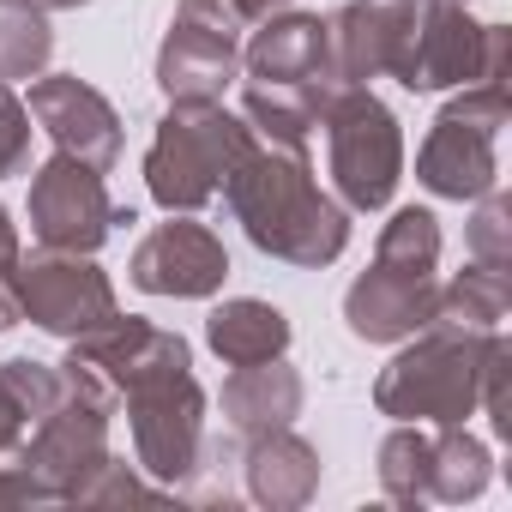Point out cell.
I'll return each instance as SVG.
<instances>
[{
  "mask_svg": "<svg viewBox=\"0 0 512 512\" xmlns=\"http://www.w3.org/2000/svg\"><path fill=\"white\" fill-rule=\"evenodd\" d=\"M338 97V85H260V79H247L241 85V121L253 127V139H266V145H284V151H308L326 103Z\"/></svg>",
  "mask_w": 512,
  "mask_h": 512,
  "instance_id": "cell-19",
  "label": "cell"
},
{
  "mask_svg": "<svg viewBox=\"0 0 512 512\" xmlns=\"http://www.w3.org/2000/svg\"><path fill=\"white\" fill-rule=\"evenodd\" d=\"M446 7H470V0H446Z\"/></svg>",
  "mask_w": 512,
  "mask_h": 512,
  "instance_id": "cell-34",
  "label": "cell"
},
{
  "mask_svg": "<svg viewBox=\"0 0 512 512\" xmlns=\"http://www.w3.org/2000/svg\"><path fill=\"white\" fill-rule=\"evenodd\" d=\"M428 428L422 422H398L380 446V494L404 512L428 506Z\"/></svg>",
  "mask_w": 512,
  "mask_h": 512,
  "instance_id": "cell-25",
  "label": "cell"
},
{
  "mask_svg": "<svg viewBox=\"0 0 512 512\" xmlns=\"http://www.w3.org/2000/svg\"><path fill=\"white\" fill-rule=\"evenodd\" d=\"M344 320H350V332H356L362 344H404V338H416V332H428V326L440 320V284L374 260V266L350 284Z\"/></svg>",
  "mask_w": 512,
  "mask_h": 512,
  "instance_id": "cell-13",
  "label": "cell"
},
{
  "mask_svg": "<svg viewBox=\"0 0 512 512\" xmlns=\"http://www.w3.org/2000/svg\"><path fill=\"white\" fill-rule=\"evenodd\" d=\"M49 55H55V31H49V13L31 7V0H0V79H37L49 73Z\"/></svg>",
  "mask_w": 512,
  "mask_h": 512,
  "instance_id": "cell-24",
  "label": "cell"
},
{
  "mask_svg": "<svg viewBox=\"0 0 512 512\" xmlns=\"http://www.w3.org/2000/svg\"><path fill=\"white\" fill-rule=\"evenodd\" d=\"M73 362H85L115 398L133 386V380H145L151 368H169V362H193V350H187V338L181 332H163V326H151V320H133V314H115L109 326H97V332H85V338H73V350H67Z\"/></svg>",
  "mask_w": 512,
  "mask_h": 512,
  "instance_id": "cell-15",
  "label": "cell"
},
{
  "mask_svg": "<svg viewBox=\"0 0 512 512\" xmlns=\"http://www.w3.org/2000/svg\"><path fill=\"white\" fill-rule=\"evenodd\" d=\"M13 278V296H19V320L55 332V338H85L97 326H109L121 308H115V284L103 278V266L91 260V253H19V260L7 266Z\"/></svg>",
  "mask_w": 512,
  "mask_h": 512,
  "instance_id": "cell-9",
  "label": "cell"
},
{
  "mask_svg": "<svg viewBox=\"0 0 512 512\" xmlns=\"http://www.w3.org/2000/svg\"><path fill=\"white\" fill-rule=\"evenodd\" d=\"M25 109L55 139V151H67V157H79L91 169H115V157H121V115L79 73H37Z\"/></svg>",
  "mask_w": 512,
  "mask_h": 512,
  "instance_id": "cell-12",
  "label": "cell"
},
{
  "mask_svg": "<svg viewBox=\"0 0 512 512\" xmlns=\"http://www.w3.org/2000/svg\"><path fill=\"white\" fill-rule=\"evenodd\" d=\"M374 260L398 266V272H416V278H434V266H440V217L422 211V205L392 211V223L374 241Z\"/></svg>",
  "mask_w": 512,
  "mask_h": 512,
  "instance_id": "cell-26",
  "label": "cell"
},
{
  "mask_svg": "<svg viewBox=\"0 0 512 512\" xmlns=\"http://www.w3.org/2000/svg\"><path fill=\"white\" fill-rule=\"evenodd\" d=\"M241 73L260 79V85H338V67H332V31L326 19L314 13H272L260 19L253 43L241 49Z\"/></svg>",
  "mask_w": 512,
  "mask_h": 512,
  "instance_id": "cell-14",
  "label": "cell"
},
{
  "mask_svg": "<svg viewBox=\"0 0 512 512\" xmlns=\"http://www.w3.org/2000/svg\"><path fill=\"white\" fill-rule=\"evenodd\" d=\"M241 31H253L235 0H181L157 49V85L169 103H223L241 79Z\"/></svg>",
  "mask_w": 512,
  "mask_h": 512,
  "instance_id": "cell-8",
  "label": "cell"
},
{
  "mask_svg": "<svg viewBox=\"0 0 512 512\" xmlns=\"http://www.w3.org/2000/svg\"><path fill=\"white\" fill-rule=\"evenodd\" d=\"M506 61H512L506 25H476L464 7H446V0H410V19L386 73L404 91H452L482 79L506 85Z\"/></svg>",
  "mask_w": 512,
  "mask_h": 512,
  "instance_id": "cell-4",
  "label": "cell"
},
{
  "mask_svg": "<svg viewBox=\"0 0 512 512\" xmlns=\"http://www.w3.org/2000/svg\"><path fill=\"white\" fill-rule=\"evenodd\" d=\"M506 85H458V97L434 115L422 151H416V181L434 199H482L500 187V127H506Z\"/></svg>",
  "mask_w": 512,
  "mask_h": 512,
  "instance_id": "cell-6",
  "label": "cell"
},
{
  "mask_svg": "<svg viewBox=\"0 0 512 512\" xmlns=\"http://www.w3.org/2000/svg\"><path fill=\"white\" fill-rule=\"evenodd\" d=\"M31 7H43V13H67V7H85V0H31Z\"/></svg>",
  "mask_w": 512,
  "mask_h": 512,
  "instance_id": "cell-33",
  "label": "cell"
},
{
  "mask_svg": "<svg viewBox=\"0 0 512 512\" xmlns=\"http://www.w3.org/2000/svg\"><path fill=\"white\" fill-rule=\"evenodd\" d=\"M404 19H410V0H350L326 19L332 31V67H338V85H368L392 67V49L404 37Z\"/></svg>",
  "mask_w": 512,
  "mask_h": 512,
  "instance_id": "cell-16",
  "label": "cell"
},
{
  "mask_svg": "<svg viewBox=\"0 0 512 512\" xmlns=\"http://www.w3.org/2000/svg\"><path fill=\"white\" fill-rule=\"evenodd\" d=\"M13 260H19V229H13L7 205H0V266H13Z\"/></svg>",
  "mask_w": 512,
  "mask_h": 512,
  "instance_id": "cell-32",
  "label": "cell"
},
{
  "mask_svg": "<svg viewBox=\"0 0 512 512\" xmlns=\"http://www.w3.org/2000/svg\"><path fill=\"white\" fill-rule=\"evenodd\" d=\"M121 404L133 416V464L151 482L181 488L205 446V392L193 380V362L151 368L145 380H133L121 392Z\"/></svg>",
  "mask_w": 512,
  "mask_h": 512,
  "instance_id": "cell-7",
  "label": "cell"
},
{
  "mask_svg": "<svg viewBox=\"0 0 512 512\" xmlns=\"http://www.w3.org/2000/svg\"><path fill=\"white\" fill-rule=\"evenodd\" d=\"M326 127V169L344 211H386L404 181V133L398 115L368 85H338L320 115Z\"/></svg>",
  "mask_w": 512,
  "mask_h": 512,
  "instance_id": "cell-5",
  "label": "cell"
},
{
  "mask_svg": "<svg viewBox=\"0 0 512 512\" xmlns=\"http://www.w3.org/2000/svg\"><path fill=\"white\" fill-rule=\"evenodd\" d=\"M79 506H133V500H157V488H145L139 482V470L127 464V458H103L85 482H79V494H73Z\"/></svg>",
  "mask_w": 512,
  "mask_h": 512,
  "instance_id": "cell-28",
  "label": "cell"
},
{
  "mask_svg": "<svg viewBox=\"0 0 512 512\" xmlns=\"http://www.w3.org/2000/svg\"><path fill=\"white\" fill-rule=\"evenodd\" d=\"M67 398V380H61V362H31V356H13L0 362V458H13L31 428Z\"/></svg>",
  "mask_w": 512,
  "mask_h": 512,
  "instance_id": "cell-21",
  "label": "cell"
},
{
  "mask_svg": "<svg viewBox=\"0 0 512 512\" xmlns=\"http://www.w3.org/2000/svg\"><path fill=\"white\" fill-rule=\"evenodd\" d=\"M223 205L241 223V235L272 253L284 266L320 272L350 247V211L320 193L308 151H284V145H253L229 181H223Z\"/></svg>",
  "mask_w": 512,
  "mask_h": 512,
  "instance_id": "cell-1",
  "label": "cell"
},
{
  "mask_svg": "<svg viewBox=\"0 0 512 512\" xmlns=\"http://www.w3.org/2000/svg\"><path fill=\"white\" fill-rule=\"evenodd\" d=\"M127 278L145 296H175V302H205L223 290L229 278V253L223 235L193 223V211H169V223H157L139 247H133V266Z\"/></svg>",
  "mask_w": 512,
  "mask_h": 512,
  "instance_id": "cell-11",
  "label": "cell"
},
{
  "mask_svg": "<svg viewBox=\"0 0 512 512\" xmlns=\"http://www.w3.org/2000/svg\"><path fill=\"white\" fill-rule=\"evenodd\" d=\"M290 0H235V13L247 19V25H260V19H272V13H284Z\"/></svg>",
  "mask_w": 512,
  "mask_h": 512,
  "instance_id": "cell-30",
  "label": "cell"
},
{
  "mask_svg": "<svg viewBox=\"0 0 512 512\" xmlns=\"http://www.w3.org/2000/svg\"><path fill=\"white\" fill-rule=\"evenodd\" d=\"M7 326H19V296H13L7 266H0V332H7Z\"/></svg>",
  "mask_w": 512,
  "mask_h": 512,
  "instance_id": "cell-31",
  "label": "cell"
},
{
  "mask_svg": "<svg viewBox=\"0 0 512 512\" xmlns=\"http://www.w3.org/2000/svg\"><path fill=\"white\" fill-rule=\"evenodd\" d=\"M482 350H488V332L446 326V320H434L428 332L404 338V350L374 380L380 416L422 422V428L470 422L476 416V392H482Z\"/></svg>",
  "mask_w": 512,
  "mask_h": 512,
  "instance_id": "cell-2",
  "label": "cell"
},
{
  "mask_svg": "<svg viewBox=\"0 0 512 512\" xmlns=\"http://www.w3.org/2000/svg\"><path fill=\"white\" fill-rule=\"evenodd\" d=\"M253 145V127L223 103H169L145 151V187L163 211H205Z\"/></svg>",
  "mask_w": 512,
  "mask_h": 512,
  "instance_id": "cell-3",
  "label": "cell"
},
{
  "mask_svg": "<svg viewBox=\"0 0 512 512\" xmlns=\"http://www.w3.org/2000/svg\"><path fill=\"white\" fill-rule=\"evenodd\" d=\"M494 464V452L464 428V422H452V428H434V440H428V506L440 500V506H458V500H476L482 488H488V470Z\"/></svg>",
  "mask_w": 512,
  "mask_h": 512,
  "instance_id": "cell-22",
  "label": "cell"
},
{
  "mask_svg": "<svg viewBox=\"0 0 512 512\" xmlns=\"http://www.w3.org/2000/svg\"><path fill=\"white\" fill-rule=\"evenodd\" d=\"M512 308V266H464L452 284H440V320L470 332H500Z\"/></svg>",
  "mask_w": 512,
  "mask_h": 512,
  "instance_id": "cell-23",
  "label": "cell"
},
{
  "mask_svg": "<svg viewBox=\"0 0 512 512\" xmlns=\"http://www.w3.org/2000/svg\"><path fill=\"white\" fill-rule=\"evenodd\" d=\"M31 235L55 253H97L109 241L115 223H133V211H121L103 187V169L55 151L37 175H31V199H25Z\"/></svg>",
  "mask_w": 512,
  "mask_h": 512,
  "instance_id": "cell-10",
  "label": "cell"
},
{
  "mask_svg": "<svg viewBox=\"0 0 512 512\" xmlns=\"http://www.w3.org/2000/svg\"><path fill=\"white\" fill-rule=\"evenodd\" d=\"M302 398H308V386H302V374H296L284 356L247 362V368H235V374L223 380V416H229V428H235L241 440L272 434V428H290V422L302 416Z\"/></svg>",
  "mask_w": 512,
  "mask_h": 512,
  "instance_id": "cell-18",
  "label": "cell"
},
{
  "mask_svg": "<svg viewBox=\"0 0 512 512\" xmlns=\"http://www.w3.org/2000/svg\"><path fill=\"white\" fill-rule=\"evenodd\" d=\"M205 344H211L229 368L272 362V356L290 350V320H284V308H272V302H260V296H235V302H217V308H211Z\"/></svg>",
  "mask_w": 512,
  "mask_h": 512,
  "instance_id": "cell-20",
  "label": "cell"
},
{
  "mask_svg": "<svg viewBox=\"0 0 512 512\" xmlns=\"http://www.w3.org/2000/svg\"><path fill=\"white\" fill-rule=\"evenodd\" d=\"M31 163V109L13 97V85L0 79V181L19 175Z\"/></svg>",
  "mask_w": 512,
  "mask_h": 512,
  "instance_id": "cell-29",
  "label": "cell"
},
{
  "mask_svg": "<svg viewBox=\"0 0 512 512\" xmlns=\"http://www.w3.org/2000/svg\"><path fill=\"white\" fill-rule=\"evenodd\" d=\"M241 476H247V494L272 506V512H296L314 500L320 488V452L290 434V428H272V434H253L247 452H241Z\"/></svg>",
  "mask_w": 512,
  "mask_h": 512,
  "instance_id": "cell-17",
  "label": "cell"
},
{
  "mask_svg": "<svg viewBox=\"0 0 512 512\" xmlns=\"http://www.w3.org/2000/svg\"><path fill=\"white\" fill-rule=\"evenodd\" d=\"M470 253L482 266H512V199L500 187H488L476 199V217H470Z\"/></svg>",
  "mask_w": 512,
  "mask_h": 512,
  "instance_id": "cell-27",
  "label": "cell"
}]
</instances>
